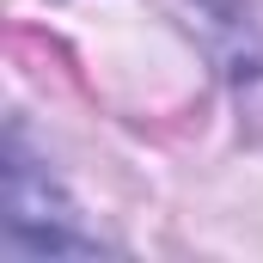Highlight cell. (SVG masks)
Wrapping results in <instances>:
<instances>
[]
</instances>
